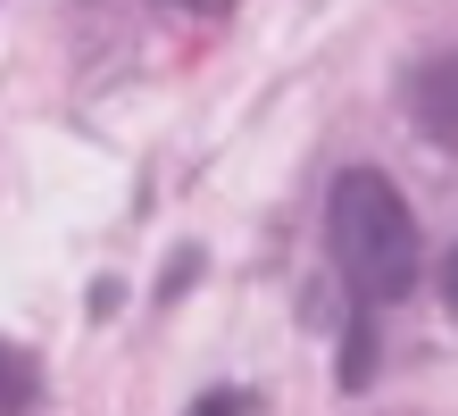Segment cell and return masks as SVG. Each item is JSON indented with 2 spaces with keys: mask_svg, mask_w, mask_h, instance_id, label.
I'll return each instance as SVG.
<instances>
[{
  "mask_svg": "<svg viewBox=\"0 0 458 416\" xmlns=\"http://www.w3.org/2000/svg\"><path fill=\"white\" fill-rule=\"evenodd\" d=\"M334 375H342V392H367V375H375V325L367 317L342 325V367Z\"/></svg>",
  "mask_w": 458,
  "mask_h": 416,
  "instance_id": "cell-3",
  "label": "cell"
},
{
  "mask_svg": "<svg viewBox=\"0 0 458 416\" xmlns=\"http://www.w3.org/2000/svg\"><path fill=\"white\" fill-rule=\"evenodd\" d=\"M34 392H42V375H34V358L0 342V416H17V408H34Z\"/></svg>",
  "mask_w": 458,
  "mask_h": 416,
  "instance_id": "cell-4",
  "label": "cell"
},
{
  "mask_svg": "<svg viewBox=\"0 0 458 416\" xmlns=\"http://www.w3.org/2000/svg\"><path fill=\"white\" fill-rule=\"evenodd\" d=\"M192 416H250V400H242V392H208Z\"/></svg>",
  "mask_w": 458,
  "mask_h": 416,
  "instance_id": "cell-5",
  "label": "cell"
},
{
  "mask_svg": "<svg viewBox=\"0 0 458 416\" xmlns=\"http://www.w3.org/2000/svg\"><path fill=\"white\" fill-rule=\"evenodd\" d=\"M434 284H442V309L458 317V250H450V259H442V275H434Z\"/></svg>",
  "mask_w": 458,
  "mask_h": 416,
  "instance_id": "cell-6",
  "label": "cell"
},
{
  "mask_svg": "<svg viewBox=\"0 0 458 416\" xmlns=\"http://www.w3.org/2000/svg\"><path fill=\"white\" fill-rule=\"evenodd\" d=\"M175 9H225V0H175Z\"/></svg>",
  "mask_w": 458,
  "mask_h": 416,
  "instance_id": "cell-7",
  "label": "cell"
},
{
  "mask_svg": "<svg viewBox=\"0 0 458 416\" xmlns=\"http://www.w3.org/2000/svg\"><path fill=\"white\" fill-rule=\"evenodd\" d=\"M409 117H417L425 142L458 150V50H442V59H425L409 75Z\"/></svg>",
  "mask_w": 458,
  "mask_h": 416,
  "instance_id": "cell-2",
  "label": "cell"
},
{
  "mask_svg": "<svg viewBox=\"0 0 458 416\" xmlns=\"http://www.w3.org/2000/svg\"><path fill=\"white\" fill-rule=\"evenodd\" d=\"M326 242H334V267L342 284L367 300V309H384V300H409L417 275H425V242H417V216L400 200L392 175H375V166H350L326 200Z\"/></svg>",
  "mask_w": 458,
  "mask_h": 416,
  "instance_id": "cell-1",
  "label": "cell"
}]
</instances>
